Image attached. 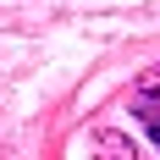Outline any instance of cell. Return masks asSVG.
Here are the masks:
<instances>
[{
	"label": "cell",
	"mask_w": 160,
	"mask_h": 160,
	"mask_svg": "<svg viewBox=\"0 0 160 160\" xmlns=\"http://www.w3.org/2000/svg\"><path fill=\"white\" fill-rule=\"evenodd\" d=\"M94 149H99L105 160H138V149H132L122 132H94Z\"/></svg>",
	"instance_id": "cell-1"
},
{
	"label": "cell",
	"mask_w": 160,
	"mask_h": 160,
	"mask_svg": "<svg viewBox=\"0 0 160 160\" xmlns=\"http://www.w3.org/2000/svg\"><path fill=\"white\" fill-rule=\"evenodd\" d=\"M132 116L144 122V127H149V138L160 144V94H138V99H132Z\"/></svg>",
	"instance_id": "cell-2"
},
{
	"label": "cell",
	"mask_w": 160,
	"mask_h": 160,
	"mask_svg": "<svg viewBox=\"0 0 160 160\" xmlns=\"http://www.w3.org/2000/svg\"><path fill=\"white\" fill-rule=\"evenodd\" d=\"M138 94H160V66H149V78L138 83Z\"/></svg>",
	"instance_id": "cell-3"
}]
</instances>
